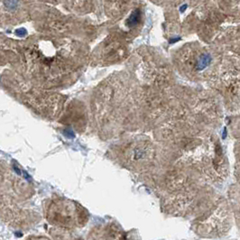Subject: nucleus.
<instances>
[{"mask_svg": "<svg viewBox=\"0 0 240 240\" xmlns=\"http://www.w3.org/2000/svg\"><path fill=\"white\" fill-rule=\"evenodd\" d=\"M122 160L130 168L143 169L154 159V150L147 141L132 142L122 149Z\"/></svg>", "mask_w": 240, "mask_h": 240, "instance_id": "obj_1", "label": "nucleus"}, {"mask_svg": "<svg viewBox=\"0 0 240 240\" xmlns=\"http://www.w3.org/2000/svg\"><path fill=\"white\" fill-rule=\"evenodd\" d=\"M49 221L63 227H73L81 220V212L77 205L66 200L53 201L48 210Z\"/></svg>", "mask_w": 240, "mask_h": 240, "instance_id": "obj_2", "label": "nucleus"}, {"mask_svg": "<svg viewBox=\"0 0 240 240\" xmlns=\"http://www.w3.org/2000/svg\"><path fill=\"white\" fill-rule=\"evenodd\" d=\"M141 11L140 9H137L135 10L131 15L129 16V18L127 19V26L129 27H134L136 26L137 24L141 21Z\"/></svg>", "mask_w": 240, "mask_h": 240, "instance_id": "obj_3", "label": "nucleus"}, {"mask_svg": "<svg viewBox=\"0 0 240 240\" xmlns=\"http://www.w3.org/2000/svg\"><path fill=\"white\" fill-rule=\"evenodd\" d=\"M210 62H211V57L208 55V54H202L200 58H199V60H198V63H197V69H199V70H201V69H205L209 63H210Z\"/></svg>", "mask_w": 240, "mask_h": 240, "instance_id": "obj_4", "label": "nucleus"}, {"mask_svg": "<svg viewBox=\"0 0 240 240\" xmlns=\"http://www.w3.org/2000/svg\"><path fill=\"white\" fill-rule=\"evenodd\" d=\"M4 4H5V7L7 8V10L13 11L17 7L18 0H4Z\"/></svg>", "mask_w": 240, "mask_h": 240, "instance_id": "obj_5", "label": "nucleus"}, {"mask_svg": "<svg viewBox=\"0 0 240 240\" xmlns=\"http://www.w3.org/2000/svg\"><path fill=\"white\" fill-rule=\"evenodd\" d=\"M15 34H17L18 36H24L26 34V30L25 28H21V29H17L15 31Z\"/></svg>", "mask_w": 240, "mask_h": 240, "instance_id": "obj_6", "label": "nucleus"}, {"mask_svg": "<svg viewBox=\"0 0 240 240\" xmlns=\"http://www.w3.org/2000/svg\"><path fill=\"white\" fill-rule=\"evenodd\" d=\"M186 8H187V5H182V6L181 7L180 11H181V12L182 13V12H184V10H185Z\"/></svg>", "mask_w": 240, "mask_h": 240, "instance_id": "obj_7", "label": "nucleus"}]
</instances>
